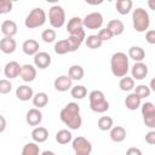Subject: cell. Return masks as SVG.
Listing matches in <instances>:
<instances>
[{"label": "cell", "instance_id": "1f68e13d", "mask_svg": "<svg viewBox=\"0 0 155 155\" xmlns=\"http://www.w3.org/2000/svg\"><path fill=\"white\" fill-rule=\"evenodd\" d=\"M70 94H71V97L73 98H75V99H82V98H85L86 96H87V90H86V87L85 86H82V85H76V86H71V88H70Z\"/></svg>", "mask_w": 155, "mask_h": 155}, {"label": "cell", "instance_id": "7dc6e473", "mask_svg": "<svg viewBox=\"0 0 155 155\" xmlns=\"http://www.w3.org/2000/svg\"><path fill=\"white\" fill-rule=\"evenodd\" d=\"M86 4L88 5H92V6H97V5H101L104 0H84Z\"/></svg>", "mask_w": 155, "mask_h": 155}, {"label": "cell", "instance_id": "f6af8a7d", "mask_svg": "<svg viewBox=\"0 0 155 155\" xmlns=\"http://www.w3.org/2000/svg\"><path fill=\"white\" fill-rule=\"evenodd\" d=\"M126 153H127V155H142V151L136 148H130Z\"/></svg>", "mask_w": 155, "mask_h": 155}, {"label": "cell", "instance_id": "484cf974", "mask_svg": "<svg viewBox=\"0 0 155 155\" xmlns=\"http://www.w3.org/2000/svg\"><path fill=\"white\" fill-rule=\"evenodd\" d=\"M31 101H33L34 107H36V108L40 109V108H44V107L47 105V103H48V96L45 92H38V93H35L33 96Z\"/></svg>", "mask_w": 155, "mask_h": 155}, {"label": "cell", "instance_id": "4316f807", "mask_svg": "<svg viewBox=\"0 0 155 155\" xmlns=\"http://www.w3.org/2000/svg\"><path fill=\"white\" fill-rule=\"evenodd\" d=\"M84 74H85L84 68H82L81 65H79V64H74V65H71V67L69 68V70H68V75H69V78H70L71 80H76V81L81 80V79L84 78Z\"/></svg>", "mask_w": 155, "mask_h": 155}, {"label": "cell", "instance_id": "603a6c76", "mask_svg": "<svg viewBox=\"0 0 155 155\" xmlns=\"http://www.w3.org/2000/svg\"><path fill=\"white\" fill-rule=\"evenodd\" d=\"M107 28L111 31L113 36L121 35L124 33V30H125V25H124V23L120 19H111V21H109Z\"/></svg>", "mask_w": 155, "mask_h": 155}, {"label": "cell", "instance_id": "6da1fadb", "mask_svg": "<svg viewBox=\"0 0 155 155\" xmlns=\"http://www.w3.org/2000/svg\"><path fill=\"white\" fill-rule=\"evenodd\" d=\"M62 122L68 126L70 130H79L82 124V119L80 116V105L75 102L68 103L59 114Z\"/></svg>", "mask_w": 155, "mask_h": 155}, {"label": "cell", "instance_id": "f546056e", "mask_svg": "<svg viewBox=\"0 0 155 155\" xmlns=\"http://www.w3.org/2000/svg\"><path fill=\"white\" fill-rule=\"evenodd\" d=\"M71 139H73V134L68 130H59L56 133V142L59 144H68L69 142H71Z\"/></svg>", "mask_w": 155, "mask_h": 155}, {"label": "cell", "instance_id": "f1b7e54d", "mask_svg": "<svg viewBox=\"0 0 155 155\" xmlns=\"http://www.w3.org/2000/svg\"><path fill=\"white\" fill-rule=\"evenodd\" d=\"M132 0H116V11L120 15H127L132 10Z\"/></svg>", "mask_w": 155, "mask_h": 155}, {"label": "cell", "instance_id": "9a60e30c", "mask_svg": "<svg viewBox=\"0 0 155 155\" xmlns=\"http://www.w3.org/2000/svg\"><path fill=\"white\" fill-rule=\"evenodd\" d=\"M21 79L24 82H30L36 78V69L34 65L31 64H24L21 68V74H19Z\"/></svg>", "mask_w": 155, "mask_h": 155}, {"label": "cell", "instance_id": "7a4b0ae2", "mask_svg": "<svg viewBox=\"0 0 155 155\" xmlns=\"http://www.w3.org/2000/svg\"><path fill=\"white\" fill-rule=\"evenodd\" d=\"M110 68L113 75L116 78H122L127 75L130 70L128 56L124 52H115L110 58Z\"/></svg>", "mask_w": 155, "mask_h": 155}, {"label": "cell", "instance_id": "60d3db41", "mask_svg": "<svg viewBox=\"0 0 155 155\" xmlns=\"http://www.w3.org/2000/svg\"><path fill=\"white\" fill-rule=\"evenodd\" d=\"M13 4L11 0H0V15H5L12 11Z\"/></svg>", "mask_w": 155, "mask_h": 155}, {"label": "cell", "instance_id": "4dcf8cb0", "mask_svg": "<svg viewBox=\"0 0 155 155\" xmlns=\"http://www.w3.org/2000/svg\"><path fill=\"white\" fill-rule=\"evenodd\" d=\"M90 108L94 113H105L109 109V102L107 99L93 102V103H90Z\"/></svg>", "mask_w": 155, "mask_h": 155}, {"label": "cell", "instance_id": "ac0fdd59", "mask_svg": "<svg viewBox=\"0 0 155 155\" xmlns=\"http://www.w3.org/2000/svg\"><path fill=\"white\" fill-rule=\"evenodd\" d=\"M39 48H40V45H39V42H38L36 40H34V39H28V40H25V41L23 42V45H22L23 52H24L25 54H28V56H34L35 53L39 52Z\"/></svg>", "mask_w": 155, "mask_h": 155}, {"label": "cell", "instance_id": "52a82bcc", "mask_svg": "<svg viewBox=\"0 0 155 155\" xmlns=\"http://www.w3.org/2000/svg\"><path fill=\"white\" fill-rule=\"evenodd\" d=\"M142 107V115L143 120L147 127L155 128V105L151 102H145L144 104H140Z\"/></svg>", "mask_w": 155, "mask_h": 155}, {"label": "cell", "instance_id": "7402d4cb", "mask_svg": "<svg viewBox=\"0 0 155 155\" xmlns=\"http://www.w3.org/2000/svg\"><path fill=\"white\" fill-rule=\"evenodd\" d=\"M126 138V130L122 126H114L110 128V139L115 143H121Z\"/></svg>", "mask_w": 155, "mask_h": 155}, {"label": "cell", "instance_id": "30bf717a", "mask_svg": "<svg viewBox=\"0 0 155 155\" xmlns=\"http://www.w3.org/2000/svg\"><path fill=\"white\" fill-rule=\"evenodd\" d=\"M51 64V56L47 52H38L34 54V65L39 69H46Z\"/></svg>", "mask_w": 155, "mask_h": 155}, {"label": "cell", "instance_id": "7bdbcfd3", "mask_svg": "<svg viewBox=\"0 0 155 155\" xmlns=\"http://www.w3.org/2000/svg\"><path fill=\"white\" fill-rule=\"evenodd\" d=\"M145 40H147L148 44L154 45L155 44V30H153V29L147 30V33H145Z\"/></svg>", "mask_w": 155, "mask_h": 155}, {"label": "cell", "instance_id": "5bb4252c", "mask_svg": "<svg viewBox=\"0 0 155 155\" xmlns=\"http://www.w3.org/2000/svg\"><path fill=\"white\" fill-rule=\"evenodd\" d=\"M25 121L29 126H38L42 121V113L39 110V108H31L27 111Z\"/></svg>", "mask_w": 155, "mask_h": 155}, {"label": "cell", "instance_id": "f35d334b", "mask_svg": "<svg viewBox=\"0 0 155 155\" xmlns=\"http://www.w3.org/2000/svg\"><path fill=\"white\" fill-rule=\"evenodd\" d=\"M12 90V84L8 79H1L0 80V94H7Z\"/></svg>", "mask_w": 155, "mask_h": 155}, {"label": "cell", "instance_id": "f5cc1de1", "mask_svg": "<svg viewBox=\"0 0 155 155\" xmlns=\"http://www.w3.org/2000/svg\"><path fill=\"white\" fill-rule=\"evenodd\" d=\"M0 73H1V68H0Z\"/></svg>", "mask_w": 155, "mask_h": 155}, {"label": "cell", "instance_id": "681fc988", "mask_svg": "<svg viewBox=\"0 0 155 155\" xmlns=\"http://www.w3.org/2000/svg\"><path fill=\"white\" fill-rule=\"evenodd\" d=\"M47 154H48V155H53L54 153H53V151H48V150H45V151H42V155H47Z\"/></svg>", "mask_w": 155, "mask_h": 155}, {"label": "cell", "instance_id": "d6a6232c", "mask_svg": "<svg viewBox=\"0 0 155 155\" xmlns=\"http://www.w3.org/2000/svg\"><path fill=\"white\" fill-rule=\"evenodd\" d=\"M85 42H86V46L91 50H96V48H99L103 44V41L98 38V35H88L87 38H85Z\"/></svg>", "mask_w": 155, "mask_h": 155}, {"label": "cell", "instance_id": "d4e9b609", "mask_svg": "<svg viewBox=\"0 0 155 155\" xmlns=\"http://www.w3.org/2000/svg\"><path fill=\"white\" fill-rule=\"evenodd\" d=\"M128 57L134 62H142L145 57V52L139 46H132L128 48Z\"/></svg>", "mask_w": 155, "mask_h": 155}, {"label": "cell", "instance_id": "74e56055", "mask_svg": "<svg viewBox=\"0 0 155 155\" xmlns=\"http://www.w3.org/2000/svg\"><path fill=\"white\" fill-rule=\"evenodd\" d=\"M57 38V34L53 29H45L42 33H41V39L46 42V44H51L56 40Z\"/></svg>", "mask_w": 155, "mask_h": 155}, {"label": "cell", "instance_id": "277c9868", "mask_svg": "<svg viewBox=\"0 0 155 155\" xmlns=\"http://www.w3.org/2000/svg\"><path fill=\"white\" fill-rule=\"evenodd\" d=\"M45 22H46L45 11L41 7H35L27 16V18L24 21V25L29 29H34V28H39V27L44 25Z\"/></svg>", "mask_w": 155, "mask_h": 155}, {"label": "cell", "instance_id": "44dd1931", "mask_svg": "<svg viewBox=\"0 0 155 155\" xmlns=\"http://www.w3.org/2000/svg\"><path fill=\"white\" fill-rule=\"evenodd\" d=\"M84 29V24H82V19L80 17H71L68 21L67 24V31L69 34H75L80 30Z\"/></svg>", "mask_w": 155, "mask_h": 155}, {"label": "cell", "instance_id": "ee69618b", "mask_svg": "<svg viewBox=\"0 0 155 155\" xmlns=\"http://www.w3.org/2000/svg\"><path fill=\"white\" fill-rule=\"evenodd\" d=\"M145 142L150 145L155 144V131H154V128H151V131H149L145 134Z\"/></svg>", "mask_w": 155, "mask_h": 155}, {"label": "cell", "instance_id": "816d5d0a", "mask_svg": "<svg viewBox=\"0 0 155 155\" xmlns=\"http://www.w3.org/2000/svg\"><path fill=\"white\" fill-rule=\"evenodd\" d=\"M11 1H12V2H13V1H18V0H11Z\"/></svg>", "mask_w": 155, "mask_h": 155}, {"label": "cell", "instance_id": "4fadbf2b", "mask_svg": "<svg viewBox=\"0 0 155 155\" xmlns=\"http://www.w3.org/2000/svg\"><path fill=\"white\" fill-rule=\"evenodd\" d=\"M71 85H73V80L69 78V75H61V76L56 78V80L53 82L54 88L59 92H65V91L70 90Z\"/></svg>", "mask_w": 155, "mask_h": 155}, {"label": "cell", "instance_id": "2e32d148", "mask_svg": "<svg viewBox=\"0 0 155 155\" xmlns=\"http://www.w3.org/2000/svg\"><path fill=\"white\" fill-rule=\"evenodd\" d=\"M16 47H17V42L11 36H4L0 40V50L6 54L13 53L16 51Z\"/></svg>", "mask_w": 155, "mask_h": 155}, {"label": "cell", "instance_id": "ffe728a7", "mask_svg": "<svg viewBox=\"0 0 155 155\" xmlns=\"http://www.w3.org/2000/svg\"><path fill=\"white\" fill-rule=\"evenodd\" d=\"M31 138L36 143H44V142H46L47 138H48V131H47V128L41 127V126L35 127L31 131Z\"/></svg>", "mask_w": 155, "mask_h": 155}, {"label": "cell", "instance_id": "d590c367", "mask_svg": "<svg viewBox=\"0 0 155 155\" xmlns=\"http://www.w3.org/2000/svg\"><path fill=\"white\" fill-rule=\"evenodd\" d=\"M97 125H98V128L101 131H109L114 126V121L110 116H102L98 119Z\"/></svg>", "mask_w": 155, "mask_h": 155}, {"label": "cell", "instance_id": "c3c4849f", "mask_svg": "<svg viewBox=\"0 0 155 155\" xmlns=\"http://www.w3.org/2000/svg\"><path fill=\"white\" fill-rule=\"evenodd\" d=\"M154 1H155V0H148V5H149V8H150V10H155Z\"/></svg>", "mask_w": 155, "mask_h": 155}, {"label": "cell", "instance_id": "7c38bea8", "mask_svg": "<svg viewBox=\"0 0 155 155\" xmlns=\"http://www.w3.org/2000/svg\"><path fill=\"white\" fill-rule=\"evenodd\" d=\"M21 68H22V65H19V63H17L16 61H11V62L6 63V65L4 68V74L8 80L16 79L21 74Z\"/></svg>", "mask_w": 155, "mask_h": 155}, {"label": "cell", "instance_id": "e0dca14e", "mask_svg": "<svg viewBox=\"0 0 155 155\" xmlns=\"http://www.w3.org/2000/svg\"><path fill=\"white\" fill-rule=\"evenodd\" d=\"M17 30H18V27L16 24V22L11 21V19H6L2 22L1 24V33L5 35V36H11L13 38L16 34H17Z\"/></svg>", "mask_w": 155, "mask_h": 155}, {"label": "cell", "instance_id": "9c48e42d", "mask_svg": "<svg viewBox=\"0 0 155 155\" xmlns=\"http://www.w3.org/2000/svg\"><path fill=\"white\" fill-rule=\"evenodd\" d=\"M85 38H86V34H85V30L82 29V30H80V31H78V33H75V34H69V36H68V44H69V50H70V52H75V51H78V48L81 46V44L84 42V40H85Z\"/></svg>", "mask_w": 155, "mask_h": 155}, {"label": "cell", "instance_id": "836d02e7", "mask_svg": "<svg viewBox=\"0 0 155 155\" xmlns=\"http://www.w3.org/2000/svg\"><path fill=\"white\" fill-rule=\"evenodd\" d=\"M39 153L40 149L36 142H29L22 149V155H38Z\"/></svg>", "mask_w": 155, "mask_h": 155}, {"label": "cell", "instance_id": "cb8c5ba5", "mask_svg": "<svg viewBox=\"0 0 155 155\" xmlns=\"http://www.w3.org/2000/svg\"><path fill=\"white\" fill-rule=\"evenodd\" d=\"M142 104V99L133 92V93H130L126 98H125V105L127 109L130 110H136L140 107Z\"/></svg>", "mask_w": 155, "mask_h": 155}, {"label": "cell", "instance_id": "bcb514c9", "mask_svg": "<svg viewBox=\"0 0 155 155\" xmlns=\"http://www.w3.org/2000/svg\"><path fill=\"white\" fill-rule=\"evenodd\" d=\"M5 128H6V119L2 115H0V133L4 132Z\"/></svg>", "mask_w": 155, "mask_h": 155}, {"label": "cell", "instance_id": "8992f818", "mask_svg": "<svg viewBox=\"0 0 155 155\" xmlns=\"http://www.w3.org/2000/svg\"><path fill=\"white\" fill-rule=\"evenodd\" d=\"M71 140H73L71 147H73V150L76 155H90L92 153V144L85 137L80 136V137H76Z\"/></svg>", "mask_w": 155, "mask_h": 155}, {"label": "cell", "instance_id": "ba28073f", "mask_svg": "<svg viewBox=\"0 0 155 155\" xmlns=\"http://www.w3.org/2000/svg\"><path fill=\"white\" fill-rule=\"evenodd\" d=\"M82 24L85 28L91 30L101 29L103 24V16L99 12H91L85 16V18L82 19Z\"/></svg>", "mask_w": 155, "mask_h": 155}, {"label": "cell", "instance_id": "f907efd6", "mask_svg": "<svg viewBox=\"0 0 155 155\" xmlns=\"http://www.w3.org/2000/svg\"><path fill=\"white\" fill-rule=\"evenodd\" d=\"M47 2H50V4H56V2H58L59 0H46Z\"/></svg>", "mask_w": 155, "mask_h": 155}, {"label": "cell", "instance_id": "3957f363", "mask_svg": "<svg viewBox=\"0 0 155 155\" xmlns=\"http://www.w3.org/2000/svg\"><path fill=\"white\" fill-rule=\"evenodd\" d=\"M132 24H133V28H134L136 31H138V33L147 31L149 25H150L149 13L142 7H138V8L133 10V12H132Z\"/></svg>", "mask_w": 155, "mask_h": 155}, {"label": "cell", "instance_id": "ab89813d", "mask_svg": "<svg viewBox=\"0 0 155 155\" xmlns=\"http://www.w3.org/2000/svg\"><path fill=\"white\" fill-rule=\"evenodd\" d=\"M88 99H90V103H93V102H98V101H102V99H105V96L102 91L99 90H93L90 92L88 94Z\"/></svg>", "mask_w": 155, "mask_h": 155}, {"label": "cell", "instance_id": "b9f144b4", "mask_svg": "<svg viewBox=\"0 0 155 155\" xmlns=\"http://www.w3.org/2000/svg\"><path fill=\"white\" fill-rule=\"evenodd\" d=\"M98 38L102 40V41H108V40H110L111 38H113V34H111V31L108 29V28H102V29H99V31H98Z\"/></svg>", "mask_w": 155, "mask_h": 155}, {"label": "cell", "instance_id": "d6986e66", "mask_svg": "<svg viewBox=\"0 0 155 155\" xmlns=\"http://www.w3.org/2000/svg\"><path fill=\"white\" fill-rule=\"evenodd\" d=\"M33 96H34L33 88L27 86V85H22L19 87H17V90H16V97L19 101H23V102L29 101V99L33 98Z\"/></svg>", "mask_w": 155, "mask_h": 155}, {"label": "cell", "instance_id": "5b68a950", "mask_svg": "<svg viewBox=\"0 0 155 155\" xmlns=\"http://www.w3.org/2000/svg\"><path fill=\"white\" fill-rule=\"evenodd\" d=\"M48 22L52 28H62L65 23V12L64 8L59 5H53L48 10Z\"/></svg>", "mask_w": 155, "mask_h": 155}, {"label": "cell", "instance_id": "8d00e7d4", "mask_svg": "<svg viewBox=\"0 0 155 155\" xmlns=\"http://www.w3.org/2000/svg\"><path fill=\"white\" fill-rule=\"evenodd\" d=\"M134 93H136L140 99H143V98H147V97L150 96L151 90H150L149 86H147V85H138V86L134 87Z\"/></svg>", "mask_w": 155, "mask_h": 155}, {"label": "cell", "instance_id": "e575fe53", "mask_svg": "<svg viewBox=\"0 0 155 155\" xmlns=\"http://www.w3.org/2000/svg\"><path fill=\"white\" fill-rule=\"evenodd\" d=\"M54 52L57 54H65L68 52H70L69 50V44H68V40L67 39H63V40H58L56 44H54Z\"/></svg>", "mask_w": 155, "mask_h": 155}, {"label": "cell", "instance_id": "8fae6325", "mask_svg": "<svg viewBox=\"0 0 155 155\" xmlns=\"http://www.w3.org/2000/svg\"><path fill=\"white\" fill-rule=\"evenodd\" d=\"M131 74L134 80H143L148 75V67L143 62H136L131 68Z\"/></svg>", "mask_w": 155, "mask_h": 155}, {"label": "cell", "instance_id": "83f0119b", "mask_svg": "<svg viewBox=\"0 0 155 155\" xmlns=\"http://www.w3.org/2000/svg\"><path fill=\"white\" fill-rule=\"evenodd\" d=\"M119 87L121 91H125V92H130L131 90L134 88V79L132 76H122L119 81Z\"/></svg>", "mask_w": 155, "mask_h": 155}]
</instances>
